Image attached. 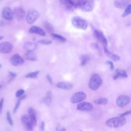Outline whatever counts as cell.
Listing matches in <instances>:
<instances>
[{
	"label": "cell",
	"mask_w": 131,
	"mask_h": 131,
	"mask_svg": "<svg viewBox=\"0 0 131 131\" xmlns=\"http://www.w3.org/2000/svg\"><path fill=\"white\" fill-rule=\"evenodd\" d=\"M76 9L82 11L90 12L94 8V0H75Z\"/></svg>",
	"instance_id": "cell-1"
},
{
	"label": "cell",
	"mask_w": 131,
	"mask_h": 131,
	"mask_svg": "<svg viewBox=\"0 0 131 131\" xmlns=\"http://www.w3.org/2000/svg\"><path fill=\"white\" fill-rule=\"evenodd\" d=\"M105 123L106 125L110 127H119L125 125L126 123V119L124 117H115L108 119Z\"/></svg>",
	"instance_id": "cell-2"
},
{
	"label": "cell",
	"mask_w": 131,
	"mask_h": 131,
	"mask_svg": "<svg viewBox=\"0 0 131 131\" xmlns=\"http://www.w3.org/2000/svg\"><path fill=\"white\" fill-rule=\"evenodd\" d=\"M102 83V80L99 75L94 74L92 75L89 82V86L92 90L96 91L98 89Z\"/></svg>",
	"instance_id": "cell-3"
},
{
	"label": "cell",
	"mask_w": 131,
	"mask_h": 131,
	"mask_svg": "<svg viewBox=\"0 0 131 131\" xmlns=\"http://www.w3.org/2000/svg\"><path fill=\"white\" fill-rule=\"evenodd\" d=\"M72 24L75 28L83 30H86L88 26V21L79 16L73 17L72 19Z\"/></svg>",
	"instance_id": "cell-4"
},
{
	"label": "cell",
	"mask_w": 131,
	"mask_h": 131,
	"mask_svg": "<svg viewBox=\"0 0 131 131\" xmlns=\"http://www.w3.org/2000/svg\"><path fill=\"white\" fill-rule=\"evenodd\" d=\"M39 15V12L37 10L34 9L29 10L26 15L27 22L29 24H33L37 19Z\"/></svg>",
	"instance_id": "cell-5"
},
{
	"label": "cell",
	"mask_w": 131,
	"mask_h": 131,
	"mask_svg": "<svg viewBox=\"0 0 131 131\" xmlns=\"http://www.w3.org/2000/svg\"><path fill=\"white\" fill-rule=\"evenodd\" d=\"M23 125L28 131H31L34 127L33 124L28 115H24L21 118Z\"/></svg>",
	"instance_id": "cell-6"
},
{
	"label": "cell",
	"mask_w": 131,
	"mask_h": 131,
	"mask_svg": "<svg viewBox=\"0 0 131 131\" xmlns=\"http://www.w3.org/2000/svg\"><path fill=\"white\" fill-rule=\"evenodd\" d=\"M61 6L67 10H73L76 9L75 0H59Z\"/></svg>",
	"instance_id": "cell-7"
},
{
	"label": "cell",
	"mask_w": 131,
	"mask_h": 131,
	"mask_svg": "<svg viewBox=\"0 0 131 131\" xmlns=\"http://www.w3.org/2000/svg\"><path fill=\"white\" fill-rule=\"evenodd\" d=\"M86 97V95L85 93L83 92H78L73 95L70 101L72 103H76L84 100Z\"/></svg>",
	"instance_id": "cell-8"
},
{
	"label": "cell",
	"mask_w": 131,
	"mask_h": 131,
	"mask_svg": "<svg viewBox=\"0 0 131 131\" xmlns=\"http://www.w3.org/2000/svg\"><path fill=\"white\" fill-rule=\"evenodd\" d=\"M130 102L129 96L125 95H122L119 96L116 101L117 106L120 107H122L128 104Z\"/></svg>",
	"instance_id": "cell-9"
},
{
	"label": "cell",
	"mask_w": 131,
	"mask_h": 131,
	"mask_svg": "<svg viewBox=\"0 0 131 131\" xmlns=\"http://www.w3.org/2000/svg\"><path fill=\"white\" fill-rule=\"evenodd\" d=\"M10 62L14 66H19L24 63L25 60L19 54H15L10 58Z\"/></svg>",
	"instance_id": "cell-10"
},
{
	"label": "cell",
	"mask_w": 131,
	"mask_h": 131,
	"mask_svg": "<svg viewBox=\"0 0 131 131\" xmlns=\"http://www.w3.org/2000/svg\"><path fill=\"white\" fill-rule=\"evenodd\" d=\"M93 109V105L92 103L88 102H82L77 104V110L84 111L90 112L92 111Z\"/></svg>",
	"instance_id": "cell-11"
},
{
	"label": "cell",
	"mask_w": 131,
	"mask_h": 131,
	"mask_svg": "<svg viewBox=\"0 0 131 131\" xmlns=\"http://www.w3.org/2000/svg\"><path fill=\"white\" fill-rule=\"evenodd\" d=\"M13 46L10 42L4 41L0 43V53H9L11 52Z\"/></svg>",
	"instance_id": "cell-12"
},
{
	"label": "cell",
	"mask_w": 131,
	"mask_h": 131,
	"mask_svg": "<svg viewBox=\"0 0 131 131\" xmlns=\"http://www.w3.org/2000/svg\"><path fill=\"white\" fill-rule=\"evenodd\" d=\"M2 16L7 20H11L14 18L13 11L10 7H5L2 11Z\"/></svg>",
	"instance_id": "cell-13"
},
{
	"label": "cell",
	"mask_w": 131,
	"mask_h": 131,
	"mask_svg": "<svg viewBox=\"0 0 131 131\" xmlns=\"http://www.w3.org/2000/svg\"><path fill=\"white\" fill-rule=\"evenodd\" d=\"M13 14L14 17H15L16 19L18 21L23 20L26 15L25 10L22 8L19 7H15L14 8Z\"/></svg>",
	"instance_id": "cell-14"
},
{
	"label": "cell",
	"mask_w": 131,
	"mask_h": 131,
	"mask_svg": "<svg viewBox=\"0 0 131 131\" xmlns=\"http://www.w3.org/2000/svg\"><path fill=\"white\" fill-rule=\"evenodd\" d=\"M94 35L95 36L96 38L103 45L104 47H107V40L105 37L102 32L99 30L96 29L94 30Z\"/></svg>",
	"instance_id": "cell-15"
},
{
	"label": "cell",
	"mask_w": 131,
	"mask_h": 131,
	"mask_svg": "<svg viewBox=\"0 0 131 131\" xmlns=\"http://www.w3.org/2000/svg\"><path fill=\"white\" fill-rule=\"evenodd\" d=\"M29 32L30 33L36 34L41 36L46 35V32L42 28L35 26H32L29 30Z\"/></svg>",
	"instance_id": "cell-16"
},
{
	"label": "cell",
	"mask_w": 131,
	"mask_h": 131,
	"mask_svg": "<svg viewBox=\"0 0 131 131\" xmlns=\"http://www.w3.org/2000/svg\"><path fill=\"white\" fill-rule=\"evenodd\" d=\"M104 51L105 55L113 61H117L120 59V57L119 56L108 51V50L107 48V47L104 48Z\"/></svg>",
	"instance_id": "cell-17"
},
{
	"label": "cell",
	"mask_w": 131,
	"mask_h": 131,
	"mask_svg": "<svg viewBox=\"0 0 131 131\" xmlns=\"http://www.w3.org/2000/svg\"><path fill=\"white\" fill-rule=\"evenodd\" d=\"M56 86L59 89L69 90L73 88V84L67 82H60L56 84Z\"/></svg>",
	"instance_id": "cell-18"
},
{
	"label": "cell",
	"mask_w": 131,
	"mask_h": 131,
	"mask_svg": "<svg viewBox=\"0 0 131 131\" xmlns=\"http://www.w3.org/2000/svg\"><path fill=\"white\" fill-rule=\"evenodd\" d=\"M119 77H127V74L125 70H121L120 69H117L116 70V74L113 76V79L116 80Z\"/></svg>",
	"instance_id": "cell-19"
},
{
	"label": "cell",
	"mask_w": 131,
	"mask_h": 131,
	"mask_svg": "<svg viewBox=\"0 0 131 131\" xmlns=\"http://www.w3.org/2000/svg\"><path fill=\"white\" fill-rule=\"evenodd\" d=\"M24 49L27 51H34L37 48V44L32 42H26L24 45Z\"/></svg>",
	"instance_id": "cell-20"
},
{
	"label": "cell",
	"mask_w": 131,
	"mask_h": 131,
	"mask_svg": "<svg viewBox=\"0 0 131 131\" xmlns=\"http://www.w3.org/2000/svg\"><path fill=\"white\" fill-rule=\"evenodd\" d=\"M28 116H29L30 119L31 120L34 126L36 125V122H37V119H36V112H35L34 110L32 108L30 107L29 108V110H28Z\"/></svg>",
	"instance_id": "cell-21"
},
{
	"label": "cell",
	"mask_w": 131,
	"mask_h": 131,
	"mask_svg": "<svg viewBox=\"0 0 131 131\" xmlns=\"http://www.w3.org/2000/svg\"><path fill=\"white\" fill-rule=\"evenodd\" d=\"M129 1H115L114 6L119 9H124L126 8V7L129 5Z\"/></svg>",
	"instance_id": "cell-22"
},
{
	"label": "cell",
	"mask_w": 131,
	"mask_h": 131,
	"mask_svg": "<svg viewBox=\"0 0 131 131\" xmlns=\"http://www.w3.org/2000/svg\"><path fill=\"white\" fill-rule=\"evenodd\" d=\"M25 59L31 60V61H35L37 60V57L35 54L32 51H26L24 54Z\"/></svg>",
	"instance_id": "cell-23"
},
{
	"label": "cell",
	"mask_w": 131,
	"mask_h": 131,
	"mask_svg": "<svg viewBox=\"0 0 131 131\" xmlns=\"http://www.w3.org/2000/svg\"><path fill=\"white\" fill-rule=\"evenodd\" d=\"M51 36L52 37V38L58 41L59 42H64L66 41V38L65 37H64L63 36L59 35V34H55L54 33H52L51 34Z\"/></svg>",
	"instance_id": "cell-24"
},
{
	"label": "cell",
	"mask_w": 131,
	"mask_h": 131,
	"mask_svg": "<svg viewBox=\"0 0 131 131\" xmlns=\"http://www.w3.org/2000/svg\"><path fill=\"white\" fill-rule=\"evenodd\" d=\"M43 102L47 105H49L52 101V93L51 92L48 91L46 97L43 98Z\"/></svg>",
	"instance_id": "cell-25"
},
{
	"label": "cell",
	"mask_w": 131,
	"mask_h": 131,
	"mask_svg": "<svg viewBox=\"0 0 131 131\" xmlns=\"http://www.w3.org/2000/svg\"><path fill=\"white\" fill-rule=\"evenodd\" d=\"M90 57L87 55H82L80 56V66H84L89 61Z\"/></svg>",
	"instance_id": "cell-26"
},
{
	"label": "cell",
	"mask_w": 131,
	"mask_h": 131,
	"mask_svg": "<svg viewBox=\"0 0 131 131\" xmlns=\"http://www.w3.org/2000/svg\"><path fill=\"white\" fill-rule=\"evenodd\" d=\"M43 26V27L45 28V29H46V30L48 32L52 33L54 31L53 26L50 23H49L48 21H45V22H44Z\"/></svg>",
	"instance_id": "cell-27"
},
{
	"label": "cell",
	"mask_w": 131,
	"mask_h": 131,
	"mask_svg": "<svg viewBox=\"0 0 131 131\" xmlns=\"http://www.w3.org/2000/svg\"><path fill=\"white\" fill-rule=\"evenodd\" d=\"M94 103L97 104L106 105L108 102V99L105 98H101L94 101Z\"/></svg>",
	"instance_id": "cell-28"
},
{
	"label": "cell",
	"mask_w": 131,
	"mask_h": 131,
	"mask_svg": "<svg viewBox=\"0 0 131 131\" xmlns=\"http://www.w3.org/2000/svg\"><path fill=\"white\" fill-rule=\"evenodd\" d=\"M25 97H26V96H25V95H24V96H21L20 98H19L18 99V100H17V102H16V104H15V106H14V109H13V113H15L16 112V111H17V110H18V107H19V105H20L21 101L23 99H24V98H25Z\"/></svg>",
	"instance_id": "cell-29"
},
{
	"label": "cell",
	"mask_w": 131,
	"mask_h": 131,
	"mask_svg": "<svg viewBox=\"0 0 131 131\" xmlns=\"http://www.w3.org/2000/svg\"><path fill=\"white\" fill-rule=\"evenodd\" d=\"M39 73V71L30 72L26 75V78H35L37 76Z\"/></svg>",
	"instance_id": "cell-30"
},
{
	"label": "cell",
	"mask_w": 131,
	"mask_h": 131,
	"mask_svg": "<svg viewBox=\"0 0 131 131\" xmlns=\"http://www.w3.org/2000/svg\"><path fill=\"white\" fill-rule=\"evenodd\" d=\"M130 12H131V5L129 4L125 8V10L124 13L122 15V16L125 17L127 15H128V14H129L130 13Z\"/></svg>",
	"instance_id": "cell-31"
},
{
	"label": "cell",
	"mask_w": 131,
	"mask_h": 131,
	"mask_svg": "<svg viewBox=\"0 0 131 131\" xmlns=\"http://www.w3.org/2000/svg\"><path fill=\"white\" fill-rule=\"evenodd\" d=\"M6 118H7V121H8L9 124L10 125L12 126L13 125V121L11 118L10 113L9 111H7V112L6 113Z\"/></svg>",
	"instance_id": "cell-32"
},
{
	"label": "cell",
	"mask_w": 131,
	"mask_h": 131,
	"mask_svg": "<svg viewBox=\"0 0 131 131\" xmlns=\"http://www.w3.org/2000/svg\"><path fill=\"white\" fill-rule=\"evenodd\" d=\"M38 43L45 45H50L52 43V41L50 40H48V39H40L37 41Z\"/></svg>",
	"instance_id": "cell-33"
},
{
	"label": "cell",
	"mask_w": 131,
	"mask_h": 131,
	"mask_svg": "<svg viewBox=\"0 0 131 131\" xmlns=\"http://www.w3.org/2000/svg\"><path fill=\"white\" fill-rule=\"evenodd\" d=\"M25 91L23 89H19L17 91V92L15 93V96L17 98H19L21 96H23V95L24 94Z\"/></svg>",
	"instance_id": "cell-34"
},
{
	"label": "cell",
	"mask_w": 131,
	"mask_h": 131,
	"mask_svg": "<svg viewBox=\"0 0 131 131\" xmlns=\"http://www.w3.org/2000/svg\"><path fill=\"white\" fill-rule=\"evenodd\" d=\"M4 99L3 98L0 100V115L2 114L3 111V103H4Z\"/></svg>",
	"instance_id": "cell-35"
},
{
	"label": "cell",
	"mask_w": 131,
	"mask_h": 131,
	"mask_svg": "<svg viewBox=\"0 0 131 131\" xmlns=\"http://www.w3.org/2000/svg\"><path fill=\"white\" fill-rule=\"evenodd\" d=\"M106 63L110 65V67L111 70H113L114 69V64H113L112 61H107Z\"/></svg>",
	"instance_id": "cell-36"
},
{
	"label": "cell",
	"mask_w": 131,
	"mask_h": 131,
	"mask_svg": "<svg viewBox=\"0 0 131 131\" xmlns=\"http://www.w3.org/2000/svg\"><path fill=\"white\" fill-rule=\"evenodd\" d=\"M46 77H47L48 81L49 82V83H50L51 84H52L53 83V79H52V78L51 77V76H50V75L47 74Z\"/></svg>",
	"instance_id": "cell-37"
},
{
	"label": "cell",
	"mask_w": 131,
	"mask_h": 131,
	"mask_svg": "<svg viewBox=\"0 0 131 131\" xmlns=\"http://www.w3.org/2000/svg\"><path fill=\"white\" fill-rule=\"evenodd\" d=\"M130 114V110H129V111H127L125 112V113H122V114H120L119 116H121V117H124L125 116H126V115H129Z\"/></svg>",
	"instance_id": "cell-38"
},
{
	"label": "cell",
	"mask_w": 131,
	"mask_h": 131,
	"mask_svg": "<svg viewBox=\"0 0 131 131\" xmlns=\"http://www.w3.org/2000/svg\"><path fill=\"white\" fill-rule=\"evenodd\" d=\"M45 128V123L43 121H42L40 123V129L41 131H44Z\"/></svg>",
	"instance_id": "cell-39"
},
{
	"label": "cell",
	"mask_w": 131,
	"mask_h": 131,
	"mask_svg": "<svg viewBox=\"0 0 131 131\" xmlns=\"http://www.w3.org/2000/svg\"><path fill=\"white\" fill-rule=\"evenodd\" d=\"M66 129L64 127H57L56 131H66Z\"/></svg>",
	"instance_id": "cell-40"
},
{
	"label": "cell",
	"mask_w": 131,
	"mask_h": 131,
	"mask_svg": "<svg viewBox=\"0 0 131 131\" xmlns=\"http://www.w3.org/2000/svg\"><path fill=\"white\" fill-rule=\"evenodd\" d=\"M9 74L12 77H13V78H14L16 76V74L15 73L12 72H9Z\"/></svg>",
	"instance_id": "cell-41"
},
{
	"label": "cell",
	"mask_w": 131,
	"mask_h": 131,
	"mask_svg": "<svg viewBox=\"0 0 131 131\" xmlns=\"http://www.w3.org/2000/svg\"><path fill=\"white\" fill-rule=\"evenodd\" d=\"M3 38V36H0V40L2 39Z\"/></svg>",
	"instance_id": "cell-42"
},
{
	"label": "cell",
	"mask_w": 131,
	"mask_h": 131,
	"mask_svg": "<svg viewBox=\"0 0 131 131\" xmlns=\"http://www.w3.org/2000/svg\"><path fill=\"white\" fill-rule=\"evenodd\" d=\"M2 84H0V89L2 88Z\"/></svg>",
	"instance_id": "cell-43"
},
{
	"label": "cell",
	"mask_w": 131,
	"mask_h": 131,
	"mask_svg": "<svg viewBox=\"0 0 131 131\" xmlns=\"http://www.w3.org/2000/svg\"><path fill=\"white\" fill-rule=\"evenodd\" d=\"M1 67H2V65H1V64H0V69H1Z\"/></svg>",
	"instance_id": "cell-44"
},
{
	"label": "cell",
	"mask_w": 131,
	"mask_h": 131,
	"mask_svg": "<svg viewBox=\"0 0 131 131\" xmlns=\"http://www.w3.org/2000/svg\"><path fill=\"white\" fill-rule=\"evenodd\" d=\"M121 1H125V0H121Z\"/></svg>",
	"instance_id": "cell-45"
},
{
	"label": "cell",
	"mask_w": 131,
	"mask_h": 131,
	"mask_svg": "<svg viewBox=\"0 0 131 131\" xmlns=\"http://www.w3.org/2000/svg\"><path fill=\"white\" fill-rule=\"evenodd\" d=\"M80 131H82V130H80Z\"/></svg>",
	"instance_id": "cell-46"
},
{
	"label": "cell",
	"mask_w": 131,
	"mask_h": 131,
	"mask_svg": "<svg viewBox=\"0 0 131 131\" xmlns=\"http://www.w3.org/2000/svg\"><path fill=\"white\" fill-rule=\"evenodd\" d=\"M0 1H1V0H0Z\"/></svg>",
	"instance_id": "cell-47"
}]
</instances>
